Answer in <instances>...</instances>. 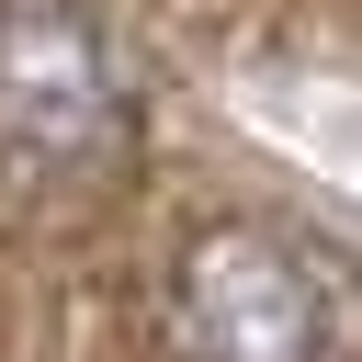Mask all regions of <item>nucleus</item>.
I'll list each match as a JSON object with an SVG mask.
<instances>
[{"label": "nucleus", "instance_id": "nucleus-2", "mask_svg": "<svg viewBox=\"0 0 362 362\" xmlns=\"http://www.w3.org/2000/svg\"><path fill=\"white\" fill-rule=\"evenodd\" d=\"M170 317L192 362H328L339 339V294L283 226H204Z\"/></svg>", "mask_w": 362, "mask_h": 362}, {"label": "nucleus", "instance_id": "nucleus-1", "mask_svg": "<svg viewBox=\"0 0 362 362\" xmlns=\"http://www.w3.org/2000/svg\"><path fill=\"white\" fill-rule=\"evenodd\" d=\"M136 124L124 57L79 0H0V158L90 170Z\"/></svg>", "mask_w": 362, "mask_h": 362}, {"label": "nucleus", "instance_id": "nucleus-3", "mask_svg": "<svg viewBox=\"0 0 362 362\" xmlns=\"http://www.w3.org/2000/svg\"><path fill=\"white\" fill-rule=\"evenodd\" d=\"M283 113L317 136V158H328V170H351V181H362V102H351V90H294Z\"/></svg>", "mask_w": 362, "mask_h": 362}]
</instances>
